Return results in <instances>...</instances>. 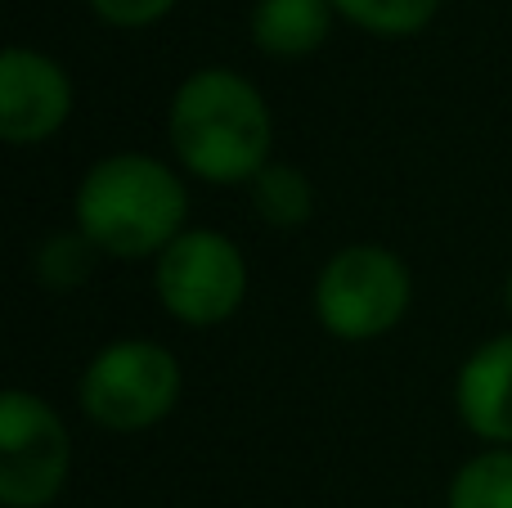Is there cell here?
Returning a JSON list of instances; mask_svg holds the SVG:
<instances>
[{
  "instance_id": "cell-14",
  "label": "cell",
  "mask_w": 512,
  "mask_h": 508,
  "mask_svg": "<svg viewBox=\"0 0 512 508\" xmlns=\"http://www.w3.org/2000/svg\"><path fill=\"white\" fill-rule=\"evenodd\" d=\"M171 5H176V0H90V9L113 27H149V23H158Z\"/></svg>"
},
{
  "instance_id": "cell-1",
  "label": "cell",
  "mask_w": 512,
  "mask_h": 508,
  "mask_svg": "<svg viewBox=\"0 0 512 508\" xmlns=\"http://www.w3.org/2000/svg\"><path fill=\"white\" fill-rule=\"evenodd\" d=\"M185 212L180 176L149 153H108L77 189V230L117 261L162 257L185 234Z\"/></svg>"
},
{
  "instance_id": "cell-9",
  "label": "cell",
  "mask_w": 512,
  "mask_h": 508,
  "mask_svg": "<svg viewBox=\"0 0 512 508\" xmlns=\"http://www.w3.org/2000/svg\"><path fill=\"white\" fill-rule=\"evenodd\" d=\"M333 0H256L252 41L274 59H301L328 41Z\"/></svg>"
},
{
  "instance_id": "cell-5",
  "label": "cell",
  "mask_w": 512,
  "mask_h": 508,
  "mask_svg": "<svg viewBox=\"0 0 512 508\" xmlns=\"http://www.w3.org/2000/svg\"><path fill=\"white\" fill-rule=\"evenodd\" d=\"M72 468V437L41 396L5 392L0 401V504L50 508Z\"/></svg>"
},
{
  "instance_id": "cell-4",
  "label": "cell",
  "mask_w": 512,
  "mask_h": 508,
  "mask_svg": "<svg viewBox=\"0 0 512 508\" xmlns=\"http://www.w3.org/2000/svg\"><path fill=\"white\" fill-rule=\"evenodd\" d=\"M180 401V365L162 342L122 338L95 351L81 374V410L108 432H144Z\"/></svg>"
},
{
  "instance_id": "cell-8",
  "label": "cell",
  "mask_w": 512,
  "mask_h": 508,
  "mask_svg": "<svg viewBox=\"0 0 512 508\" xmlns=\"http://www.w3.org/2000/svg\"><path fill=\"white\" fill-rule=\"evenodd\" d=\"M454 405L468 432L495 446H512V333L490 338L463 360Z\"/></svg>"
},
{
  "instance_id": "cell-2",
  "label": "cell",
  "mask_w": 512,
  "mask_h": 508,
  "mask_svg": "<svg viewBox=\"0 0 512 508\" xmlns=\"http://www.w3.org/2000/svg\"><path fill=\"white\" fill-rule=\"evenodd\" d=\"M167 135L176 158L212 185L252 180L270 158V108L234 68H198L171 99Z\"/></svg>"
},
{
  "instance_id": "cell-12",
  "label": "cell",
  "mask_w": 512,
  "mask_h": 508,
  "mask_svg": "<svg viewBox=\"0 0 512 508\" xmlns=\"http://www.w3.org/2000/svg\"><path fill=\"white\" fill-rule=\"evenodd\" d=\"M436 5L441 0H333L337 14L378 36H414L418 27L432 23Z\"/></svg>"
},
{
  "instance_id": "cell-3",
  "label": "cell",
  "mask_w": 512,
  "mask_h": 508,
  "mask_svg": "<svg viewBox=\"0 0 512 508\" xmlns=\"http://www.w3.org/2000/svg\"><path fill=\"white\" fill-rule=\"evenodd\" d=\"M409 311V266L382 243L333 252L315 279V315L333 338L373 342Z\"/></svg>"
},
{
  "instance_id": "cell-10",
  "label": "cell",
  "mask_w": 512,
  "mask_h": 508,
  "mask_svg": "<svg viewBox=\"0 0 512 508\" xmlns=\"http://www.w3.org/2000/svg\"><path fill=\"white\" fill-rule=\"evenodd\" d=\"M248 185H252V207L261 212L265 225H274V230H297V225H306L310 212H315V189H310V180L301 167L265 162Z\"/></svg>"
},
{
  "instance_id": "cell-7",
  "label": "cell",
  "mask_w": 512,
  "mask_h": 508,
  "mask_svg": "<svg viewBox=\"0 0 512 508\" xmlns=\"http://www.w3.org/2000/svg\"><path fill=\"white\" fill-rule=\"evenodd\" d=\"M72 81L50 54L9 45L0 59V135L9 144H41L68 122Z\"/></svg>"
},
{
  "instance_id": "cell-13",
  "label": "cell",
  "mask_w": 512,
  "mask_h": 508,
  "mask_svg": "<svg viewBox=\"0 0 512 508\" xmlns=\"http://www.w3.org/2000/svg\"><path fill=\"white\" fill-rule=\"evenodd\" d=\"M99 248L86 239V234H54L41 252H36V275L54 288V293H68V288H81L95 270Z\"/></svg>"
},
{
  "instance_id": "cell-15",
  "label": "cell",
  "mask_w": 512,
  "mask_h": 508,
  "mask_svg": "<svg viewBox=\"0 0 512 508\" xmlns=\"http://www.w3.org/2000/svg\"><path fill=\"white\" fill-rule=\"evenodd\" d=\"M504 297H508V315H512V275H508V288H504Z\"/></svg>"
},
{
  "instance_id": "cell-11",
  "label": "cell",
  "mask_w": 512,
  "mask_h": 508,
  "mask_svg": "<svg viewBox=\"0 0 512 508\" xmlns=\"http://www.w3.org/2000/svg\"><path fill=\"white\" fill-rule=\"evenodd\" d=\"M450 508H512V450L495 446L468 459L450 482Z\"/></svg>"
},
{
  "instance_id": "cell-6",
  "label": "cell",
  "mask_w": 512,
  "mask_h": 508,
  "mask_svg": "<svg viewBox=\"0 0 512 508\" xmlns=\"http://www.w3.org/2000/svg\"><path fill=\"white\" fill-rule=\"evenodd\" d=\"M158 297L180 324L212 329L248 297V261L216 230H185L158 257Z\"/></svg>"
}]
</instances>
